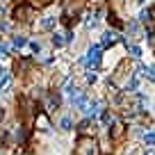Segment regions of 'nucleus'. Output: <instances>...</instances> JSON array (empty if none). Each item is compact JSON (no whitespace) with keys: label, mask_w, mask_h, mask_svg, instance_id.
I'll list each match as a JSON object with an SVG mask.
<instances>
[{"label":"nucleus","mask_w":155,"mask_h":155,"mask_svg":"<svg viewBox=\"0 0 155 155\" xmlns=\"http://www.w3.org/2000/svg\"><path fill=\"white\" fill-rule=\"evenodd\" d=\"M75 155H98V144L91 137H80L75 146Z\"/></svg>","instance_id":"1"},{"label":"nucleus","mask_w":155,"mask_h":155,"mask_svg":"<svg viewBox=\"0 0 155 155\" xmlns=\"http://www.w3.org/2000/svg\"><path fill=\"white\" fill-rule=\"evenodd\" d=\"M101 50H103V46H101V44H94L91 48H89L87 57H84L82 62L87 64L89 68H96V66H98V62H101Z\"/></svg>","instance_id":"2"},{"label":"nucleus","mask_w":155,"mask_h":155,"mask_svg":"<svg viewBox=\"0 0 155 155\" xmlns=\"http://www.w3.org/2000/svg\"><path fill=\"white\" fill-rule=\"evenodd\" d=\"M30 16H32V7H30V5H23V2H21V5L14 9V18H16V21H23V23H28Z\"/></svg>","instance_id":"3"},{"label":"nucleus","mask_w":155,"mask_h":155,"mask_svg":"<svg viewBox=\"0 0 155 155\" xmlns=\"http://www.w3.org/2000/svg\"><path fill=\"white\" fill-rule=\"evenodd\" d=\"M5 91H9V73H0V94H5Z\"/></svg>","instance_id":"4"},{"label":"nucleus","mask_w":155,"mask_h":155,"mask_svg":"<svg viewBox=\"0 0 155 155\" xmlns=\"http://www.w3.org/2000/svg\"><path fill=\"white\" fill-rule=\"evenodd\" d=\"M121 132H123V126L119 121H112V132H110V137L112 139H119L121 137Z\"/></svg>","instance_id":"5"},{"label":"nucleus","mask_w":155,"mask_h":155,"mask_svg":"<svg viewBox=\"0 0 155 155\" xmlns=\"http://www.w3.org/2000/svg\"><path fill=\"white\" fill-rule=\"evenodd\" d=\"M55 23H57V18H55V16H46V18L41 21V28H44V30H53Z\"/></svg>","instance_id":"6"},{"label":"nucleus","mask_w":155,"mask_h":155,"mask_svg":"<svg viewBox=\"0 0 155 155\" xmlns=\"http://www.w3.org/2000/svg\"><path fill=\"white\" fill-rule=\"evenodd\" d=\"M114 41H116V34H114V32H105V34H103L101 46H112Z\"/></svg>","instance_id":"7"},{"label":"nucleus","mask_w":155,"mask_h":155,"mask_svg":"<svg viewBox=\"0 0 155 155\" xmlns=\"http://www.w3.org/2000/svg\"><path fill=\"white\" fill-rule=\"evenodd\" d=\"M57 107H59V96L55 94V96H50V101H48V110H50V112H55Z\"/></svg>","instance_id":"8"},{"label":"nucleus","mask_w":155,"mask_h":155,"mask_svg":"<svg viewBox=\"0 0 155 155\" xmlns=\"http://www.w3.org/2000/svg\"><path fill=\"white\" fill-rule=\"evenodd\" d=\"M144 144L146 146H155V130L153 132H144Z\"/></svg>","instance_id":"9"},{"label":"nucleus","mask_w":155,"mask_h":155,"mask_svg":"<svg viewBox=\"0 0 155 155\" xmlns=\"http://www.w3.org/2000/svg\"><path fill=\"white\" fill-rule=\"evenodd\" d=\"M139 71L144 73L146 78H150V80H155V68H153V66H148V68H146V66H139Z\"/></svg>","instance_id":"10"},{"label":"nucleus","mask_w":155,"mask_h":155,"mask_svg":"<svg viewBox=\"0 0 155 155\" xmlns=\"http://www.w3.org/2000/svg\"><path fill=\"white\" fill-rule=\"evenodd\" d=\"M128 46V44H126ZM128 53L132 55V57H141V48H137V46H128Z\"/></svg>","instance_id":"11"},{"label":"nucleus","mask_w":155,"mask_h":155,"mask_svg":"<svg viewBox=\"0 0 155 155\" xmlns=\"http://www.w3.org/2000/svg\"><path fill=\"white\" fill-rule=\"evenodd\" d=\"M25 44H28V39H25V37H14V46H16V48H23Z\"/></svg>","instance_id":"12"},{"label":"nucleus","mask_w":155,"mask_h":155,"mask_svg":"<svg viewBox=\"0 0 155 155\" xmlns=\"http://www.w3.org/2000/svg\"><path fill=\"white\" fill-rule=\"evenodd\" d=\"M53 44H55V48L64 46V39H62V34H53Z\"/></svg>","instance_id":"13"},{"label":"nucleus","mask_w":155,"mask_h":155,"mask_svg":"<svg viewBox=\"0 0 155 155\" xmlns=\"http://www.w3.org/2000/svg\"><path fill=\"white\" fill-rule=\"evenodd\" d=\"M89 126H91V119H84V121L80 123V132H87V130H89Z\"/></svg>","instance_id":"14"},{"label":"nucleus","mask_w":155,"mask_h":155,"mask_svg":"<svg viewBox=\"0 0 155 155\" xmlns=\"http://www.w3.org/2000/svg\"><path fill=\"white\" fill-rule=\"evenodd\" d=\"M62 130H71V119H68V116L62 119Z\"/></svg>","instance_id":"15"},{"label":"nucleus","mask_w":155,"mask_h":155,"mask_svg":"<svg viewBox=\"0 0 155 155\" xmlns=\"http://www.w3.org/2000/svg\"><path fill=\"white\" fill-rule=\"evenodd\" d=\"M87 82H96V73H94V71L87 73Z\"/></svg>","instance_id":"16"},{"label":"nucleus","mask_w":155,"mask_h":155,"mask_svg":"<svg viewBox=\"0 0 155 155\" xmlns=\"http://www.w3.org/2000/svg\"><path fill=\"white\" fill-rule=\"evenodd\" d=\"M30 48H32V50H34V53H39V50H41V46H39V44H37V41H32V44H30Z\"/></svg>","instance_id":"17"},{"label":"nucleus","mask_w":155,"mask_h":155,"mask_svg":"<svg viewBox=\"0 0 155 155\" xmlns=\"http://www.w3.org/2000/svg\"><path fill=\"white\" fill-rule=\"evenodd\" d=\"M7 53H9V48H7V46H0V57H5Z\"/></svg>","instance_id":"18"},{"label":"nucleus","mask_w":155,"mask_h":155,"mask_svg":"<svg viewBox=\"0 0 155 155\" xmlns=\"http://www.w3.org/2000/svg\"><path fill=\"white\" fill-rule=\"evenodd\" d=\"M0 121H2V110H0Z\"/></svg>","instance_id":"19"}]
</instances>
